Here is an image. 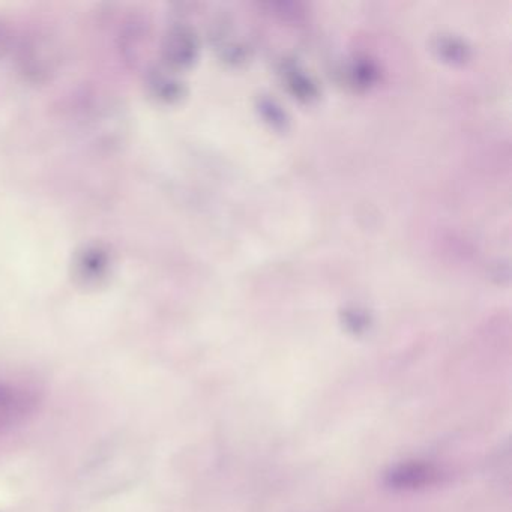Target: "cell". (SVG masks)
I'll list each match as a JSON object with an SVG mask.
<instances>
[{
    "label": "cell",
    "mask_w": 512,
    "mask_h": 512,
    "mask_svg": "<svg viewBox=\"0 0 512 512\" xmlns=\"http://www.w3.org/2000/svg\"><path fill=\"white\" fill-rule=\"evenodd\" d=\"M440 472L433 464L422 461H407L397 464L385 473L386 487L397 491L418 490L439 481Z\"/></svg>",
    "instance_id": "obj_1"
}]
</instances>
